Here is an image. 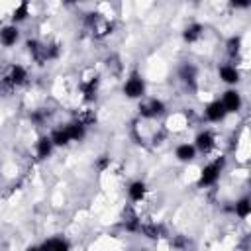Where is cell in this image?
Listing matches in <instances>:
<instances>
[{
	"instance_id": "d6986e66",
	"label": "cell",
	"mask_w": 251,
	"mask_h": 251,
	"mask_svg": "<svg viewBox=\"0 0 251 251\" xmlns=\"http://www.w3.org/2000/svg\"><path fill=\"white\" fill-rule=\"evenodd\" d=\"M27 16H29V4H27V2H20V4L14 8V12H12V22H14V25L20 24V22H24Z\"/></svg>"
},
{
	"instance_id": "8992f818",
	"label": "cell",
	"mask_w": 251,
	"mask_h": 251,
	"mask_svg": "<svg viewBox=\"0 0 251 251\" xmlns=\"http://www.w3.org/2000/svg\"><path fill=\"white\" fill-rule=\"evenodd\" d=\"M192 145H194L196 151H200V153H210V151L216 147V135H214L210 129H202V131L196 133Z\"/></svg>"
},
{
	"instance_id": "e0dca14e",
	"label": "cell",
	"mask_w": 251,
	"mask_h": 251,
	"mask_svg": "<svg viewBox=\"0 0 251 251\" xmlns=\"http://www.w3.org/2000/svg\"><path fill=\"white\" fill-rule=\"evenodd\" d=\"M139 233L145 235L147 239H159L161 237V226L155 222H141Z\"/></svg>"
},
{
	"instance_id": "9c48e42d",
	"label": "cell",
	"mask_w": 251,
	"mask_h": 251,
	"mask_svg": "<svg viewBox=\"0 0 251 251\" xmlns=\"http://www.w3.org/2000/svg\"><path fill=\"white\" fill-rule=\"evenodd\" d=\"M218 75H220V80H222V82H226V84H237V82H239V78H241V75H239L237 67H235V65H229V63L220 65Z\"/></svg>"
},
{
	"instance_id": "ffe728a7",
	"label": "cell",
	"mask_w": 251,
	"mask_h": 251,
	"mask_svg": "<svg viewBox=\"0 0 251 251\" xmlns=\"http://www.w3.org/2000/svg\"><path fill=\"white\" fill-rule=\"evenodd\" d=\"M178 75H180V78H182L186 84L194 86V82H196V69H194L192 65H182L180 71H178Z\"/></svg>"
},
{
	"instance_id": "ba28073f",
	"label": "cell",
	"mask_w": 251,
	"mask_h": 251,
	"mask_svg": "<svg viewBox=\"0 0 251 251\" xmlns=\"http://www.w3.org/2000/svg\"><path fill=\"white\" fill-rule=\"evenodd\" d=\"M98 86H100V78L98 76H88L84 80H80V92L82 98L86 102H94L98 98Z\"/></svg>"
},
{
	"instance_id": "6da1fadb",
	"label": "cell",
	"mask_w": 251,
	"mask_h": 251,
	"mask_svg": "<svg viewBox=\"0 0 251 251\" xmlns=\"http://www.w3.org/2000/svg\"><path fill=\"white\" fill-rule=\"evenodd\" d=\"M224 163H226V159H224V157H218V159H214L212 163L204 165L202 171H200L198 184H200V186H212V184H216V182L220 180L222 171H224Z\"/></svg>"
},
{
	"instance_id": "ac0fdd59",
	"label": "cell",
	"mask_w": 251,
	"mask_h": 251,
	"mask_svg": "<svg viewBox=\"0 0 251 251\" xmlns=\"http://www.w3.org/2000/svg\"><path fill=\"white\" fill-rule=\"evenodd\" d=\"M49 137H51V141H53V145H55V147H65V145H69V143H71V139H69V135H67L65 127H57V129H53Z\"/></svg>"
},
{
	"instance_id": "52a82bcc",
	"label": "cell",
	"mask_w": 251,
	"mask_h": 251,
	"mask_svg": "<svg viewBox=\"0 0 251 251\" xmlns=\"http://www.w3.org/2000/svg\"><path fill=\"white\" fill-rule=\"evenodd\" d=\"M226 116H227V112L224 110V106H222L220 100H212V102L206 104V108H204V118H206L208 122H212V124L224 122Z\"/></svg>"
},
{
	"instance_id": "277c9868",
	"label": "cell",
	"mask_w": 251,
	"mask_h": 251,
	"mask_svg": "<svg viewBox=\"0 0 251 251\" xmlns=\"http://www.w3.org/2000/svg\"><path fill=\"white\" fill-rule=\"evenodd\" d=\"M137 110H139V116H141V118L151 120V118L163 116L165 110H167V106H165L163 100H159V98H151V100H147V102H141Z\"/></svg>"
},
{
	"instance_id": "4fadbf2b",
	"label": "cell",
	"mask_w": 251,
	"mask_h": 251,
	"mask_svg": "<svg viewBox=\"0 0 251 251\" xmlns=\"http://www.w3.org/2000/svg\"><path fill=\"white\" fill-rule=\"evenodd\" d=\"M53 149H55V145H53V141H51L49 135H41V137L35 141V155H37L39 159H47V157L53 153Z\"/></svg>"
},
{
	"instance_id": "7a4b0ae2",
	"label": "cell",
	"mask_w": 251,
	"mask_h": 251,
	"mask_svg": "<svg viewBox=\"0 0 251 251\" xmlns=\"http://www.w3.org/2000/svg\"><path fill=\"white\" fill-rule=\"evenodd\" d=\"M122 90H124V94H126L127 98H131V100L143 98V96H145V80H143V76H141L139 73H131V75L126 78Z\"/></svg>"
},
{
	"instance_id": "44dd1931",
	"label": "cell",
	"mask_w": 251,
	"mask_h": 251,
	"mask_svg": "<svg viewBox=\"0 0 251 251\" xmlns=\"http://www.w3.org/2000/svg\"><path fill=\"white\" fill-rule=\"evenodd\" d=\"M47 245H49V251H71V243L63 237H51L47 239Z\"/></svg>"
},
{
	"instance_id": "7c38bea8",
	"label": "cell",
	"mask_w": 251,
	"mask_h": 251,
	"mask_svg": "<svg viewBox=\"0 0 251 251\" xmlns=\"http://www.w3.org/2000/svg\"><path fill=\"white\" fill-rule=\"evenodd\" d=\"M127 196L131 202H141L147 196V184L143 180H133L127 186Z\"/></svg>"
},
{
	"instance_id": "8fae6325",
	"label": "cell",
	"mask_w": 251,
	"mask_h": 251,
	"mask_svg": "<svg viewBox=\"0 0 251 251\" xmlns=\"http://www.w3.org/2000/svg\"><path fill=\"white\" fill-rule=\"evenodd\" d=\"M196 147L192 145V143H180V145H176V149H175V157L178 159V161H182V163H190V161H194L196 159Z\"/></svg>"
},
{
	"instance_id": "3957f363",
	"label": "cell",
	"mask_w": 251,
	"mask_h": 251,
	"mask_svg": "<svg viewBox=\"0 0 251 251\" xmlns=\"http://www.w3.org/2000/svg\"><path fill=\"white\" fill-rule=\"evenodd\" d=\"M25 80H27V69H25L24 65H18V63L10 65L8 73L2 76V82H6V84H8V86H12V88L22 86Z\"/></svg>"
},
{
	"instance_id": "cb8c5ba5",
	"label": "cell",
	"mask_w": 251,
	"mask_h": 251,
	"mask_svg": "<svg viewBox=\"0 0 251 251\" xmlns=\"http://www.w3.org/2000/svg\"><path fill=\"white\" fill-rule=\"evenodd\" d=\"M27 251H49V245H47V241H43L41 245H33V247H29Z\"/></svg>"
},
{
	"instance_id": "2e32d148",
	"label": "cell",
	"mask_w": 251,
	"mask_h": 251,
	"mask_svg": "<svg viewBox=\"0 0 251 251\" xmlns=\"http://www.w3.org/2000/svg\"><path fill=\"white\" fill-rule=\"evenodd\" d=\"M233 214H235L239 220H247L249 214H251V200H249L247 196L239 198V200L235 202V206H233Z\"/></svg>"
},
{
	"instance_id": "5bb4252c",
	"label": "cell",
	"mask_w": 251,
	"mask_h": 251,
	"mask_svg": "<svg viewBox=\"0 0 251 251\" xmlns=\"http://www.w3.org/2000/svg\"><path fill=\"white\" fill-rule=\"evenodd\" d=\"M63 127H65V131H67V135H69L71 141H80V139H84V135H86V127H84L80 122H76V120L65 124Z\"/></svg>"
},
{
	"instance_id": "5b68a950",
	"label": "cell",
	"mask_w": 251,
	"mask_h": 251,
	"mask_svg": "<svg viewBox=\"0 0 251 251\" xmlns=\"http://www.w3.org/2000/svg\"><path fill=\"white\" fill-rule=\"evenodd\" d=\"M220 102H222V106H224V110H226L227 114H235V112H239L241 106H243L241 94H239L235 88H227V90L224 92V96H222Z\"/></svg>"
},
{
	"instance_id": "603a6c76",
	"label": "cell",
	"mask_w": 251,
	"mask_h": 251,
	"mask_svg": "<svg viewBox=\"0 0 251 251\" xmlns=\"http://www.w3.org/2000/svg\"><path fill=\"white\" fill-rule=\"evenodd\" d=\"M110 157H106V155H100L98 157V161H96V169L98 171H106V169H110Z\"/></svg>"
},
{
	"instance_id": "9a60e30c",
	"label": "cell",
	"mask_w": 251,
	"mask_h": 251,
	"mask_svg": "<svg viewBox=\"0 0 251 251\" xmlns=\"http://www.w3.org/2000/svg\"><path fill=\"white\" fill-rule=\"evenodd\" d=\"M202 31H204V27H202V24H188L186 27H184V31H182V37H184V41L186 43H194V41H198L200 37H202Z\"/></svg>"
},
{
	"instance_id": "7402d4cb",
	"label": "cell",
	"mask_w": 251,
	"mask_h": 251,
	"mask_svg": "<svg viewBox=\"0 0 251 251\" xmlns=\"http://www.w3.org/2000/svg\"><path fill=\"white\" fill-rule=\"evenodd\" d=\"M227 53H229L231 57H235V55L239 53V37H231V39L227 41Z\"/></svg>"
},
{
	"instance_id": "d4e9b609",
	"label": "cell",
	"mask_w": 251,
	"mask_h": 251,
	"mask_svg": "<svg viewBox=\"0 0 251 251\" xmlns=\"http://www.w3.org/2000/svg\"><path fill=\"white\" fill-rule=\"evenodd\" d=\"M137 251H149V249H137Z\"/></svg>"
},
{
	"instance_id": "30bf717a",
	"label": "cell",
	"mask_w": 251,
	"mask_h": 251,
	"mask_svg": "<svg viewBox=\"0 0 251 251\" xmlns=\"http://www.w3.org/2000/svg\"><path fill=\"white\" fill-rule=\"evenodd\" d=\"M18 39H20V29H18V25L8 24V25L0 27V45L12 47V45L18 43Z\"/></svg>"
}]
</instances>
